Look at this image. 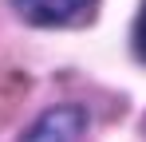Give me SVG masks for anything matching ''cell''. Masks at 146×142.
<instances>
[{
	"mask_svg": "<svg viewBox=\"0 0 146 142\" xmlns=\"http://www.w3.org/2000/svg\"><path fill=\"white\" fill-rule=\"evenodd\" d=\"M134 51L146 59V4H142V12H138V20H134Z\"/></svg>",
	"mask_w": 146,
	"mask_h": 142,
	"instance_id": "obj_3",
	"label": "cell"
},
{
	"mask_svg": "<svg viewBox=\"0 0 146 142\" xmlns=\"http://www.w3.org/2000/svg\"><path fill=\"white\" fill-rule=\"evenodd\" d=\"M20 16L44 28H59V24H75L79 16H87L91 0H16Z\"/></svg>",
	"mask_w": 146,
	"mask_h": 142,
	"instance_id": "obj_2",
	"label": "cell"
},
{
	"mask_svg": "<svg viewBox=\"0 0 146 142\" xmlns=\"http://www.w3.org/2000/svg\"><path fill=\"white\" fill-rule=\"evenodd\" d=\"M83 126H87V115L79 107H51L28 126L24 142H79Z\"/></svg>",
	"mask_w": 146,
	"mask_h": 142,
	"instance_id": "obj_1",
	"label": "cell"
}]
</instances>
